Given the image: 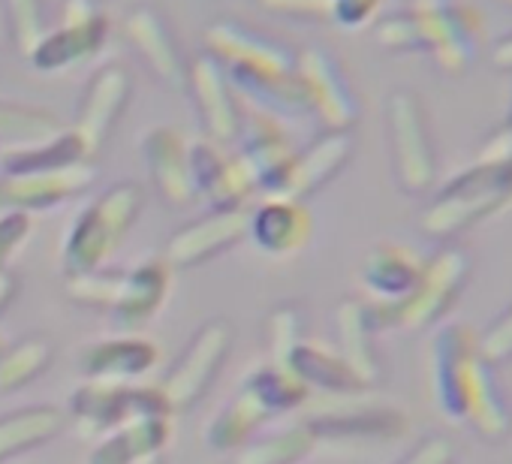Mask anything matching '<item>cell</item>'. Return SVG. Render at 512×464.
Listing matches in <instances>:
<instances>
[{"mask_svg":"<svg viewBox=\"0 0 512 464\" xmlns=\"http://www.w3.org/2000/svg\"><path fill=\"white\" fill-rule=\"evenodd\" d=\"M380 7L383 0H332L329 22H335L344 31H362L377 19Z\"/></svg>","mask_w":512,"mask_h":464,"instance_id":"cell-44","label":"cell"},{"mask_svg":"<svg viewBox=\"0 0 512 464\" xmlns=\"http://www.w3.org/2000/svg\"><path fill=\"white\" fill-rule=\"evenodd\" d=\"M67 425V410L55 404H31L4 413L0 416V464L52 443Z\"/></svg>","mask_w":512,"mask_h":464,"instance_id":"cell-31","label":"cell"},{"mask_svg":"<svg viewBox=\"0 0 512 464\" xmlns=\"http://www.w3.org/2000/svg\"><path fill=\"white\" fill-rule=\"evenodd\" d=\"M187 157H190V175L196 196L205 199L211 208H229V205H244V199L256 190L253 175L241 163L238 154H223L220 145L208 139L187 142Z\"/></svg>","mask_w":512,"mask_h":464,"instance_id":"cell-22","label":"cell"},{"mask_svg":"<svg viewBox=\"0 0 512 464\" xmlns=\"http://www.w3.org/2000/svg\"><path fill=\"white\" fill-rule=\"evenodd\" d=\"M497 7H506V10H512V0H494Z\"/></svg>","mask_w":512,"mask_h":464,"instance_id":"cell-48","label":"cell"},{"mask_svg":"<svg viewBox=\"0 0 512 464\" xmlns=\"http://www.w3.org/2000/svg\"><path fill=\"white\" fill-rule=\"evenodd\" d=\"M491 61H494V67L512 73V31H509L506 37L497 40V46L491 49Z\"/></svg>","mask_w":512,"mask_h":464,"instance_id":"cell-47","label":"cell"},{"mask_svg":"<svg viewBox=\"0 0 512 464\" xmlns=\"http://www.w3.org/2000/svg\"><path fill=\"white\" fill-rule=\"evenodd\" d=\"M317 443H389L407 434V416L395 407L380 404H347L305 419Z\"/></svg>","mask_w":512,"mask_h":464,"instance_id":"cell-27","label":"cell"},{"mask_svg":"<svg viewBox=\"0 0 512 464\" xmlns=\"http://www.w3.org/2000/svg\"><path fill=\"white\" fill-rule=\"evenodd\" d=\"M157 362H160V347L136 332L88 341L76 350V368L88 380L136 383L139 377L151 374Z\"/></svg>","mask_w":512,"mask_h":464,"instance_id":"cell-20","label":"cell"},{"mask_svg":"<svg viewBox=\"0 0 512 464\" xmlns=\"http://www.w3.org/2000/svg\"><path fill=\"white\" fill-rule=\"evenodd\" d=\"M61 25L49 28L46 37L25 58L37 73H67L79 64L94 61L109 40V19L97 0H67Z\"/></svg>","mask_w":512,"mask_h":464,"instance_id":"cell-10","label":"cell"},{"mask_svg":"<svg viewBox=\"0 0 512 464\" xmlns=\"http://www.w3.org/2000/svg\"><path fill=\"white\" fill-rule=\"evenodd\" d=\"M130 97H133V76H130V70L124 64H118V61L103 64L91 76V82L85 88V97L79 103L73 130L82 136V142L88 145V151L94 157L109 142L118 121L124 118V112L130 106Z\"/></svg>","mask_w":512,"mask_h":464,"instance_id":"cell-16","label":"cell"},{"mask_svg":"<svg viewBox=\"0 0 512 464\" xmlns=\"http://www.w3.org/2000/svg\"><path fill=\"white\" fill-rule=\"evenodd\" d=\"M281 368L290 371L299 383H305L308 392L317 389V392H326V395H335V398H353V395L368 392V386L338 356V350H329V347L314 344L308 338L287 353Z\"/></svg>","mask_w":512,"mask_h":464,"instance_id":"cell-30","label":"cell"},{"mask_svg":"<svg viewBox=\"0 0 512 464\" xmlns=\"http://www.w3.org/2000/svg\"><path fill=\"white\" fill-rule=\"evenodd\" d=\"M241 163L247 166V172L256 181V190H266L269 196L281 187L290 163H293V142L287 136V130L281 127V121L253 112L244 115V130H241Z\"/></svg>","mask_w":512,"mask_h":464,"instance_id":"cell-25","label":"cell"},{"mask_svg":"<svg viewBox=\"0 0 512 464\" xmlns=\"http://www.w3.org/2000/svg\"><path fill=\"white\" fill-rule=\"evenodd\" d=\"M139 154L157 196L172 208H190L199 196L190 175L187 139L175 127H151L139 139Z\"/></svg>","mask_w":512,"mask_h":464,"instance_id":"cell-21","label":"cell"},{"mask_svg":"<svg viewBox=\"0 0 512 464\" xmlns=\"http://www.w3.org/2000/svg\"><path fill=\"white\" fill-rule=\"evenodd\" d=\"M476 350L494 368L512 362V302L476 335Z\"/></svg>","mask_w":512,"mask_h":464,"instance_id":"cell-39","label":"cell"},{"mask_svg":"<svg viewBox=\"0 0 512 464\" xmlns=\"http://www.w3.org/2000/svg\"><path fill=\"white\" fill-rule=\"evenodd\" d=\"M296 76L308 94L311 115L323 124V130L350 133L362 118L359 94L347 79L341 61L323 46H305L296 58Z\"/></svg>","mask_w":512,"mask_h":464,"instance_id":"cell-11","label":"cell"},{"mask_svg":"<svg viewBox=\"0 0 512 464\" xmlns=\"http://www.w3.org/2000/svg\"><path fill=\"white\" fill-rule=\"evenodd\" d=\"M172 440V413H139L103 434L85 464H163Z\"/></svg>","mask_w":512,"mask_h":464,"instance_id":"cell-23","label":"cell"},{"mask_svg":"<svg viewBox=\"0 0 512 464\" xmlns=\"http://www.w3.org/2000/svg\"><path fill=\"white\" fill-rule=\"evenodd\" d=\"M305 311L296 302H281L269 320H266V344H269V362L281 365L287 353L305 341Z\"/></svg>","mask_w":512,"mask_h":464,"instance_id":"cell-37","label":"cell"},{"mask_svg":"<svg viewBox=\"0 0 512 464\" xmlns=\"http://www.w3.org/2000/svg\"><path fill=\"white\" fill-rule=\"evenodd\" d=\"M256 7L296 22H329L332 0H256Z\"/></svg>","mask_w":512,"mask_h":464,"instance_id":"cell-42","label":"cell"},{"mask_svg":"<svg viewBox=\"0 0 512 464\" xmlns=\"http://www.w3.org/2000/svg\"><path fill=\"white\" fill-rule=\"evenodd\" d=\"M422 266H425V257H419L407 245H398V242L374 245L365 254L362 269H359V281H362L365 293L371 296L368 302H374L380 308H392V305L404 302L410 296V290L416 287Z\"/></svg>","mask_w":512,"mask_h":464,"instance_id":"cell-28","label":"cell"},{"mask_svg":"<svg viewBox=\"0 0 512 464\" xmlns=\"http://www.w3.org/2000/svg\"><path fill=\"white\" fill-rule=\"evenodd\" d=\"M94 160L88 145L73 127H64L58 136L37 142V145H19V148H0V175L16 172H40V169H61L73 163Z\"/></svg>","mask_w":512,"mask_h":464,"instance_id":"cell-32","label":"cell"},{"mask_svg":"<svg viewBox=\"0 0 512 464\" xmlns=\"http://www.w3.org/2000/svg\"><path fill=\"white\" fill-rule=\"evenodd\" d=\"M416 22L422 55H428L443 76H464L482 46V19L467 0H407Z\"/></svg>","mask_w":512,"mask_h":464,"instance_id":"cell-7","label":"cell"},{"mask_svg":"<svg viewBox=\"0 0 512 464\" xmlns=\"http://www.w3.org/2000/svg\"><path fill=\"white\" fill-rule=\"evenodd\" d=\"M386 136L398 187L407 196H425L437 187V145L422 97L410 88H395L386 97Z\"/></svg>","mask_w":512,"mask_h":464,"instance_id":"cell-6","label":"cell"},{"mask_svg":"<svg viewBox=\"0 0 512 464\" xmlns=\"http://www.w3.org/2000/svg\"><path fill=\"white\" fill-rule=\"evenodd\" d=\"M139 413H172L160 386L88 380L67 398V422L82 437H103Z\"/></svg>","mask_w":512,"mask_h":464,"instance_id":"cell-9","label":"cell"},{"mask_svg":"<svg viewBox=\"0 0 512 464\" xmlns=\"http://www.w3.org/2000/svg\"><path fill=\"white\" fill-rule=\"evenodd\" d=\"M383 329L377 305L368 299H344L335 308L338 356L371 389L383 380V359L377 350V332Z\"/></svg>","mask_w":512,"mask_h":464,"instance_id":"cell-24","label":"cell"},{"mask_svg":"<svg viewBox=\"0 0 512 464\" xmlns=\"http://www.w3.org/2000/svg\"><path fill=\"white\" fill-rule=\"evenodd\" d=\"M121 278H124V269H94V272H85V275H76V278H67V296L82 305V308H94V311H109L118 290H121Z\"/></svg>","mask_w":512,"mask_h":464,"instance_id":"cell-38","label":"cell"},{"mask_svg":"<svg viewBox=\"0 0 512 464\" xmlns=\"http://www.w3.org/2000/svg\"><path fill=\"white\" fill-rule=\"evenodd\" d=\"M353 133L344 130H323L314 142H308L302 151L293 154V163L281 181V187L272 196H287L305 202L308 196L320 193L326 184H332L347 163L353 160Z\"/></svg>","mask_w":512,"mask_h":464,"instance_id":"cell-19","label":"cell"},{"mask_svg":"<svg viewBox=\"0 0 512 464\" xmlns=\"http://www.w3.org/2000/svg\"><path fill=\"white\" fill-rule=\"evenodd\" d=\"M247 239V211L244 205L208 208L196 220L184 223L163 248V260L169 269H196L211 263L214 257L232 251Z\"/></svg>","mask_w":512,"mask_h":464,"instance_id":"cell-14","label":"cell"},{"mask_svg":"<svg viewBox=\"0 0 512 464\" xmlns=\"http://www.w3.org/2000/svg\"><path fill=\"white\" fill-rule=\"evenodd\" d=\"M232 91L275 121H308L311 103L308 94L293 73H256V70H226Z\"/></svg>","mask_w":512,"mask_h":464,"instance_id":"cell-29","label":"cell"},{"mask_svg":"<svg viewBox=\"0 0 512 464\" xmlns=\"http://www.w3.org/2000/svg\"><path fill=\"white\" fill-rule=\"evenodd\" d=\"M398 464H458V446L452 437L434 431L425 434Z\"/></svg>","mask_w":512,"mask_h":464,"instance_id":"cell-43","label":"cell"},{"mask_svg":"<svg viewBox=\"0 0 512 464\" xmlns=\"http://www.w3.org/2000/svg\"><path fill=\"white\" fill-rule=\"evenodd\" d=\"M7 350V341H4V335H0V353H4Z\"/></svg>","mask_w":512,"mask_h":464,"instance_id":"cell-49","label":"cell"},{"mask_svg":"<svg viewBox=\"0 0 512 464\" xmlns=\"http://www.w3.org/2000/svg\"><path fill=\"white\" fill-rule=\"evenodd\" d=\"M145 190L136 181H118L88 202L67 226L61 242V272L76 278L103 269L106 260L130 239L142 214Z\"/></svg>","mask_w":512,"mask_h":464,"instance_id":"cell-4","label":"cell"},{"mask_svg":"<svg viewBox=\"0 0 512 464\" xmlns=\"http://www.w3.org/2000/svg\"><path fill=\"white\" fill-rule=\"evenodd\" d=\"M205 52L223 64V70H256V73H293L299 52L284 40L241 25L235 19H217L202 31Z\"/></svg>","mask_w":512,"mask_h":464,"instance_id":"cell-12","label":"cell"},{"mask_svg":"<svg viewBox=\"0 0 512 464\" xmlns=\"http://www.w3.org/2000/svg\"><path fill=\"white\" fill-rule=\"evenodd\" d=\"M16 296H19V278L10 269H0V317L10 311Z\"/></svg>","mask_w":512,"mask_h":464,"instance_id":"cell-46","label":"cell"},{"mask_svg":"<svg viewBox=\"0 0 512 464\" xmlns=\"http://www.w3.org/2000/svg\"><path fill=\"white\" fill-rule=\"evenodd\" d=\"M7 31L22 58L34 52V46L46 37V4L43 0H4Z\"/></svg>","mask_w":512,"mask_h":464,"instance_id":"cell-36","label":"cell"},{"mask_svg":"<svg viewBox=\"0 0 512 464\" xmlns=\"http://www.w3.org/2000/svg\"><path fill=\"white\" fill-rule=\"evenodd\" d=\"M184 91L190 94V103L199 115L202 139H208L220 148L229 142H238V136L244 130V112H241L238 94L232 91L229 76L217 58H211L208 52L196 55L187 64Z\"/></svg>","mask_w":512,"mask_h":464,"instance_id":"cell-13","label":"cell"},{"mask_svg":"<svg viewBox=\"0 0 512 464\" xmlns=\"http://www.w3.org/2000/svg\"><path fill=\"white\" fill-rule=\"evenodd\" d=\"M169 290H172V269L166 266L163 257L139 263L133 269H124L121 290L106 314L115 329L136 332L163 311Z\"/></svg>","mask_w":512,"mask_h":464,"instance_id":"cell-26","label":"cell"},{"mask_svg":"<svg viewBox=\"0 0 512 464\" xmlns=\"http://www.w3.org/2000/svg\"><path fill=\"white\" fill-rule=\"evenodd\" d=\"M470 278V254L458 242H443L422 266V275L410 296L392 308H380L383 329L422 332L443 323V317L455 308Z\"/></svg>","mask_w":512,"mask_h":464,"instance_id":"cell-5","label":"cell"},{"mask_svg":"<svg viewBox=\"0 0 512 464\" xmlns=\"http://www.w3.org/2000/svg\"><path fill=\"white\" fill-rule=\"evenodd\" d=\"M67 124L43 106H28L16 100H0V148L37 145L58 136Z\"/></svg>","mask_w":512,"mask_h":464,"instance_id":"cell-35","label":"cell"},{"mask_svg":"<svg viewBox=\"0 0 512 464\" xmlns=\"http://www.w3.org/2000/svg\"><path fill=\"white\" fill-rule=\"evenodd\" d=\"M476 160H512V97H509L503 121L488 133Z\"/></svg>","mask_w":512,"mask_h":464,"instance_id":"cell-45","label":"cell"},{"mask_svg":"<svg viewBox=\"0 0 512 464\" xmlns=\"http://www.w3.org/2000/svg\"><path fill=\"white\" fill-rule=\"evenodd\" d=\"M232 344H235V326L226 317H214L190 335L178 359L169 365L166 377L157 383L172 413L193 410L211 392V386L217 383L220 371L232 356Z\"/></svg>","mask_w":512,"mask_h":464,"instance_id":"cell-8","label":"cell"},{"mask_svg":"<svg viewBox=\"0 0 512 464\" xmlns=\"http://www.w3.org/2000/svg\"><path fill=\"white\" fill-rule=\"evenodd\" d=\"M431 395L437 410L467 425L485 443H500L512 434V404L497 380V368L476 350V335L461 323H443L431 335L428 353Z\"/></svg>","mask_w":512,"mask_h":464,"instance_id":"cell-1","label":"cell"},{"mask_svg":"<svg viewBox=\"0 0 512 464\" xmlns=\"http://www.w3.org/2000/svg\"><path fill=\"white\" fill-rule=\"evenodd\" d=\"M124 37L160 85L184 91L187 61L181 55L172 25L166 22V16L157 7H151V4L133 7L124 19Z\"/></svg>","mask_w":512,"mask_h":464,"instance_id":"cell-18","label":"cell"},{"mask_svg":"<svg viewBox=\"0 0 512 464\" xmlns=\"http://www.w3.org/2000/svg\"><path fill=\"white\" fill-rule=\"evenodd\" d=\"M512 205V160H473L431 190L419 229L434 242H455L467 229Z\"/></svg>","mask_w":512,"mask_h":464,"instance_id":"cell-2","label":"cell"},{"mask_svg":"<svg viewBox=\"0 0 512 464\" xmlns=\"http://www.w3.org/2000/svg\"><path fill=\"white\" fill-rule=\"evenodd\" d=\"M308 398V386L281 365H256L235 389V395L205 425V446L211 452H235L250 437H256L263 422L299 410Z\"/></svg>","mask_w":512,"mask_h":464,"instance_id":"cell-3","label":"cell"},{"mask_svg":"<svg viewBox=\"0 0 512 464\" xmlns=\"http://www.w3.org/2000/svg\"><path fill=\"white\" fill-rule=\"evenodd\" d=\"M55 362V344L46 335H28L0 353V395H16L37 383Z\"/></svg>","mask_w":512,"mask_h":464,"instance_id":"cell-34","label":"cell"},{"mask_svg":"<svg viewBox=\"0 0 512 464\" xmlns=\"http://www.w3.org/2000/svg\"><path fill=\"white\" fill-rule=\"evenodd\" d=\"M317 437L311 425L302 419L296 425L278 428L272 434L250 437L244 446L235 449L232 464H299L317 449Z\"/></svg>","mask_w":512,"mask_h":464,"instance_id":"cell-33","label":"cell"},{"mask_svg":"<svg viewBox=\"0 0 512 464\" xmlns=\"http://www.w3.org/2000/svg\"><path fill=\"white\" fill-rule=\"evenodd\" d=\"M97 163H73L61 169H40V172H16V175H0V208L13 211H49L58 208L82 193L91 190L97 181Z\"/></svg>","mask_w":512,"mask_h":464,"instance_id":"cell-15","label":"cell"},{"mask_svg":"<svg viewBox=\"0 0 512 464\" xmlns=\"http://www.w3.org/2000/svg\"><path fill=\"white\" fill-rule=\"evenodd\" d=\"M314 236V217L299 199L269 196L247 214V239L266 257L290 260L308 248Z\"/></svg>","mask_w":512,"mask_h":464,"instance_id":"cell-17","label":"cell"},{"mask_svg":"<svg viewBox=\"0 0 512 464\" xmlns=\"http://www.w3.org/2000/svg\"><path fill=\"white\" fill-rule=\"evenodd\" d=\"M374 34H377V43L383 49H389V52H404V55L419 52L422 55V40H419L416 22L407 13V7L398 10V13H392V16H386V19H380Z\"/></svg>","mask_w":512,"mask_h":464,"instance_id":"cell-40","label":"cell"},{"mask_svg":"<svg viewBox=\"0 0 512 464\" xmlns=\"http://www.w3.org/2000/svg\"><path fill=\"white\" fill-rule=\"evenodd\" d=\"M34 220L28 211H13L7 208L0 214V269H7L10 260L22 251V245L31 239Z\"/></svg>","mask_w":512,"mask_h":464,"instance_id":"cell-41","label":"cell"}]
</instances>
